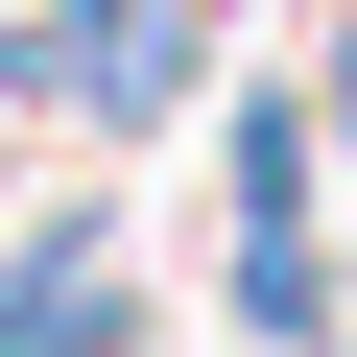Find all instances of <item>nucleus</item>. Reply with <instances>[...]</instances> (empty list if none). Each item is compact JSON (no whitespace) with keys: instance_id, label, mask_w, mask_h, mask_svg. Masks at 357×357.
Here are the masks:
<instances>
[{"instance_id":"1","label":"nucleus","mask_w":357,"mask_h":357,"mask_svg":"<svg viewBox=\"0 0 357 357\" xmlns=\"http://www.w3.org/2000/svg\"><path fill=\"white\" fill-rule=\"evenodd\" d=\"M119 333H143V286H119L96 215H48L24 262H0V357H119Z\"/></svg>"}]
</instances>
